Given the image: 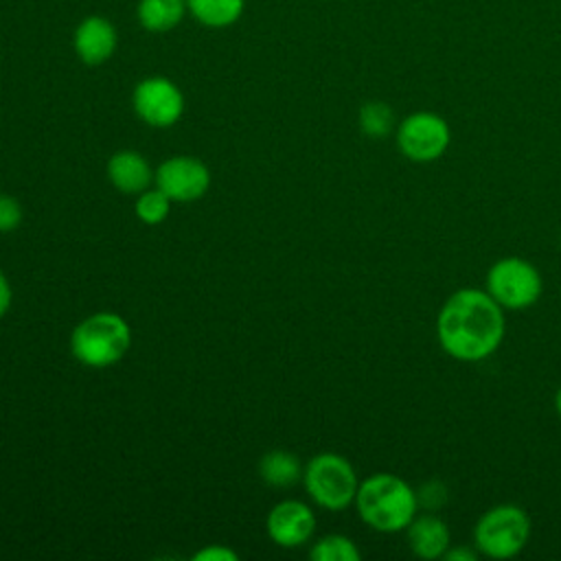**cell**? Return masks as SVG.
<instances>
[{
  "label": "cell",
  "mask_w": 561,
  "mask_h": 561,
  "mask_svg": "<svg viewBox=\"0 0 561 561\" xmlns=\"http://www.w3.org/2000/svg\"><path fill=\"white\" fill-rule=\"evenodd\" d=\"M506 333L504 309L486 289L460 287L451 291L436 316V340L456 362L476 364L491 357Z\"/></svg>",
  "instance_id": "obj_1"
},
{
  "label": "cell",
  "mask_w": 561,
  "mask_h": 561,
  "mask_svg": "<svg viewBox=\"0 0 561 561\" xmlns=\"http://www.w3.org/2000/svg\"><path fill=\"white\" fill-rule=\"evenodd\" d=\"M353 504L359 519L383 535L403 533L419 513L416 489L388 471H377L362 480Z\"/></svg>",
  "instance_id": "obj_2"
},
{
  "label": "cell",
  "mask_w": 561,
  "mask_h": 561,
  "mask_svg": "<svg viewBox=\"0 0 561 561\" xmlns=\"http://www.w3.org/2000/svg\"><path fill=\"white\" fill-rule=\"evenodd\" d=\"M131 346L129 324L114 311H96L83 318L70 335L75 359L90 368H107L125 357Z\"/></svg>",
  "instance_id": "obj_3"
},
{
  "label": "cell",
  "mask_w": 561,
  "mask_h": 561,
  "mask_svg": "<svg viewBox=\"0 0 561 561\" xmlns=\"http://www.w3.org/2000/svg\"><path fill=\"white\" fill-rule=\"evenodd\" d=\"M530 517L517 504H495L486 508L473 526V546L486 559H513L530 539Z\"/></svg>",
  "instance_id": "obj_4"
},
{
  "label": "cell",
  "mask_w": 561,
  "mask_h": 561,
  "mask_svg": "<svg viewBox=\"0 0 561 561\" xmlns=\"http://www.w3.org/2000/svg\"><path fill=\"white\" fill-rule=\"evenodd\" d=\"M302 482L309 497L333 513L348 508L359 486L353 465L335 451L316 454L302 469Z\"/></svg>",
  "instance_id": "obj_5"
},
{
  "label": "cell",
  "mask_w": 561,
  "mask_h": 561,
  "mask_svg": "<svg viewBox=\"0 0 561 561\" xmlns=\"http://www.w3.org/2000/svg\"><path fill=\"white\" fill-rule=\"evenodd\" d=\"M484 289L504 311H522L541 298L543 276L524 256H502L486 270Z\"/></svg>",
  "instance_id": "obj_6"
},
{
  "label": "cell",
  "mask_w": 561,
  "mask_h": 561,
  "mask_svg": "<svg viewBox=\"0 0 561 561\" xmlns=\"http://www.w3.org/2000/svg\"><path fill=\"white\" fill-rule=\"evenodd\" d=\"M394 142L403 158L416 164H427L443 158L449 149L451 129L440 114L419 110L397 123Z\"/></svg>",
  "instance_id": "obj_7"
},
{
  "label": "cell",
  "mask_w": 561,
  "mask_h": 561,
  "mask_svg": "<svg viewBox=\"0 0 561 561\" xmlns=\"http://www.w3.org/2000/svg\"><path fill=\"white\" fill-rule=\"evenodd\" d=\"M131 107L142 123L151 127H171L184 114V94L171 79L153 75L136 83Z\"/></svg>",
  "instance_id": "obj_8"
},
{
  "label": "cell",
  "mask_w": 561,
  "mask_h": 561,
  "mask_svg": "<svg viewBox=\"0 0 561 561\" xmlns=\"http://www.w3.org/2000/svg\"><path fill=\"white\" fill-rule=\"evenodd\" d=\"M153 182L171 202H195L208 191L210 171L193 156H173L160 162Z\"/></svg>",
  "instance_id": "obj_9"
},
{
  "label": "cell",
  "mask_w": 561,
  "mask_h": 561,
  "mask_svg": "<svg viewBox=\"0 0 561 561\" xmlns=\"http://www.w3.org/2000/svg\"><path fill=\"white\" fill-rule=\"evenodd\" d=\"M265 528L270 539L280 548H298L311 539L316 515L300 500H283L267 513Z\"/></svg>",
  "instance_id": "obj_10"
},
{
  "label": "cell",
  "mask_w": 561,
  "mask_h": 561,
  "mask_svg": "<svg viewBox=\"0 0 561 561\" xmlns=\"http://www.w3.org/2000/svg\"><path fill=\"white\" fill-rule=\"evenodd\" d=\"M118 31L105 15H85L72 31V50L85 66H101L114 57Z\"/></svg>",
  "instance_id": "obj_11"
},
{
  "label": "cell",
  "mask_w": 561,
  "mask_h": 561,
  "mask_svg": "<svg viewBox=\"0 0 561 561\" xmlns=\"http://www.w3.org/2000/svg\"><path fill=\"white\" fill-rule=\"evenodd\" d=\"M405 539L414 557L434 561V559H443V554L451 546V530L438 513L423 511V513H416V517L405 528Z\"/></svg>",
  "instance_id": "obj_12"
},
{
  "label": "cell",
  "mask_w": 561,
  "mask_h": 561,
  "mask_svg": "<svg viewBox=\"0 0 561 561\" xmlns=\"http://www.w3.org/2000/svg\"><path fill=\"white\" fill-rule=\"evenodd\" d=\"M105 171L107 180L125 195H140L156 178V171L145 160V156L131 149H123L110 156Z\"/></svg>",
  "instance_id": "obj_13"
},
{
  "label": "cell",
  "mask_w": 561,
  "mask_h": 561,
  "mask_svg": "<svg viewBox=\"0 0 561 561\" xmlns=\"http://www.w3.org/2000/svg\"><path fill=\"white\" fill-rule=\"evenodd\" d=\"M186 15V0H138L136 4V20L149 33H169Z\"/></svg>",
  "instance_id": "obj_14"
},
{
  "label": "cell",
  "mask_w": 561,
  "mask_h": 561,
  "mask_svg": "<svg viewBox=\"0 0 561 561\" xmlns=\"http://www.w3.org/2000/svg\"><path fill=\"white\" fill-rule=\"evenodd\" d=\"M188 15L206 28H228L245 11V0H186Z\"/></svg>",
  "instance_id": "obj_15"
},
{
  "label": "cell",
  "mask_w": 561,
  "mask_h": 561,
  "mask_svg": "<svg viewBox=\"0 0 561 561\" xmlns=\"http://www.w3.org/2000/svg\"><path fill=\"white\" fill-rule=\"evenodd\" d=\"M261 478L270 486H291L302 478V465L296 454L285 449L267 451L259 465Z\"/></svg>",
  "instance_id": "obj_16"
},
{
  "label": "cell",
  "mask_w": 561,
  "mask_h": 561,
  "mask_svg": "<svg viewBox=\"0 0 561 561\" xmlns=\"http://www.w3.org/2000/svg\"><path fill=\"white\" fill-rule=\"evenodd\" d=\"M357 123H359L362 134L368 138H375V140L386 138L392 129H397L394 110L386 101H366L359 107Z\"/></svg>",
  "instance_id": "obj_17"
},
{
  "label": "cell",
  "mask_w": 561,
  "mask_h": 561,
  "mask_svg": "<svg viewBox=\"0 0 561 561\" xmlns=\"http://www.w3.org/2000/svg\"><path fill=\"white\" fill-rule=\"evenodd\" d=\"M313 561H359L362 552L357 543L346 535H324L311 548Z\"/></svg>",
  "instance_id": "obj_18"
},
{
  "label": "cell",
  "mask_w": 561,
  "mask_h": 561,
  "mask_svg": "<svg viewBox=\"0 0 561 561\" xmlns=\"http://www.w3.org/2000/svg\"><path fill=\"white\" fill-rule=\"evenodd\" d=\"M169 210H171V199L158 186L142 191L136 199V217L147 226H156L164 221Z\"/></svg>",
  "instance_id": "obj_19"
},
{
  "label": "cell",
  "mask_w": 561,
  "mask_h": 561,
  "mask_svg": "<svg viewBox=\"0 0 561 561\" xmlns=\"http://www.w3.org/2000/svg\"><path fill=\"white\" fill-rule=\"evenodd\" d=\"M419 508L438 513L447 504V486L440 480H427L416 489Z\"/></svg>",
  "instance_id": "obj_20"
},
{
  "label": "cell",
  "mask_w": 561,
  "mask_h": 561,
  "mask_svg": "<svg viewBox=\"0 0 561 561\" xmlns=\"http://www.w3.org/2000/svg\"><path fill=\"white\" fill-rule=\"evenodd\" d=\"M22 224V206L15 197L0 193V232H13Z\"/></svg>",
  "instance_id": "obj_21"
},
{
  "label": "cell",
  "mask_w": 561,
  "mask_h": 561,
  "mask_svg": "<svg viewBox=\"0 0 561 561\" xmlns=\"http://www.w3.org/2000/svg\"><path fill=\"white\" fill-rule=\"evenodd\" d=\"M239 554L226 546H206L193 554V561H237Z\"/></svg>",
  "instance_id": "obj_22"
},
{
  "label": "cell",
  "mask_w": 561,
  "mask_h": 561,
  "mask_svg": "<svg viewBox=\"0 0 561 561\" xmlns=\"http://www.w3.org/2000/svg\"><path fill=\"white\" fill-rule=\"evenodd\" d=\"M443 559L445 561H476V559H480V552L476 550V546L471 543H458V546H449L447 548V552L443 554Z\"/></svg>",
  "instance_id": "obj_23"
},
{
  "label": "cell",
  "mask_w": 561,
  "mask_h": 561,
  "mask_svg": "<svg viewBox=\"0 0 561 561\" xmlns=\"http://www.w3.org/2000/svg\"><path fill=\"white\" fill-rule=\"evenodd\" d=\"M11 300H13V289H11V283L9 278L4 276V272L0 270V318L9 311L11 307Z\"/></svg>",
  "instance_id": "obj_24"
},
{
  "label": "cell",
  "mask_w": 561,
  "mask_h": 561,
  "mask_svg": "<svg viewBox=\"0 0 561 561\" xmlns=\"http://www.w3.org/2000/svg\"><path fill=\"white\" fill-rule=\"evenodd\" d=\"M554 412H557V416L561 419V383L557 386V390H554Z\"/></svg>",
  "instance_id": "obj_25"
},
{
  "label": "cell",
  "mask_w": 561,
  "mask_h": 561,
  "mask_svg": "<svg viewBox=\"0 0 561 561\" xmlns=\"http://www.w3.org/2000/svg\"><path fill=\"white\" fill-rule=\"evenodd\" d=\"M559 239H561V232H559Z\"/></svg>",
  "instance_id": "obj_26"
}]
</instances>
